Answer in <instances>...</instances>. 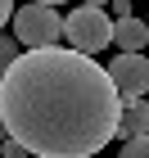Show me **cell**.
Instances as JSON below:
<instances>
[{"instance_id":"4fadbf2b","label":"cell","mask_w":149,"mask_h":158,"mask_svg":"<svg viewBox=\"0 0 149 158\" xmlns=\"http://www.w3.org/2000/svg\"><path fill=\"white\" fill-rule=\"evenodd\" d=\"M41 5H63V0H41Z\"/></svg>"},{"instance_id":"8fae6325","label":"cell","mask_w":149,"mask_h":158,"mask_svg":"<svg viewBox=\"0 0 149 158\" xmlns=\"http://www.w3.org/2000/svg\"><path fill=\"white\" fill-rule=\"evenodd\" d=\"M109 9L118 14V18H126V14H131V5H126V0H109Z\"/></svg>"},{"instance_id":"5bb4252c","label":"cell","mask_w":149,"mask_h":158,"mask_svg":"<svg viewBox=\"0 0 149 158\" xmlns=\"http://www.w3.org/2000/svg\"><path fill=\"white\" fill-rule=\"evenodd\" d=\"M32 158H41V154H32Z\"/></svg>"},{"instance_id":"3957f363","label":"cell","mask_w":149,"mask_h":158,"mask_svg":"<svg viewBox=\"0 0 149 158\" xmlns=\"http://www.w3.org/2000/svg\"><path fill=\"white\" fill-rule=\"evenodd\" d=\"M14 36L23 41L27 50H41V45H59L63 41V18L54 5H41V0H32V5H23V9L14 14Z\"/></svg>"},{"instance_id":"30bf717a","label":"cell","mask_w":149,"mask_h":158,"mask_svg":"<svg viewBox=\"0 0 149 158\" xmlns=\"http://www.w3.org/2000/svg\"><path fill=\"white\" fill-rule=\"evenodd\" d=\"M0 23H14V0H0Z\"/></svg>"},{"instance_id":"7c38bea8","label":"cell","mask_w":149,"mask_h":158,"mask_svg":"<svg viewBox=\"0 0 149 158\" xmlns=\"http://www.w3.org/2000/svg\"><path fill=\"white\" fill-rule=\"evenodd\" d=\"M81 5H99V9H104V5H109V0H81Z\"/></svg>"},{"instance_id":"277c9868","label":"cell","mask_w":149,"mask_h":158,"mask_svg":"<svg viewBox=\"0 0 149 158\" xmlns=\"http://www.w3.org/2000/svg\"><path fill=\"white\" fill-rule=\"evenodd\" d=\"M113 81H118V90H122V99H136L149 90V54L145 50H118V59L109 63Z\"/></svg>"},{"instance_id":"52a82bcc","label":"cell","mask_w":149,"mask_h":158,"mask_svg":"<svg viewBox=\"0 0 149 158\" xmlns=\"http://www.w3.org/2000/svg\"><path fill=\"white\" fill-rule=\"evenodd\" d=\"M118 158H149V135H131V140H122V154Z\"/></svg>"},{"instance_id":"7a4b0ae2","label":"cell","mask_w":149,"mask_h":158,"mask_svg":"<svg viewBox=\"0 0 149 158\" xmlns=\"http://www.w3.org/2000/svg\"><path fill=\"white\" fill-rule=\"evenodd\" d=\"M113 23H118V18H109L99 5H81V9H72L63 18V41L72 50L99 54L104 45H113Z\"/></svg>"},{"instance_id":"5b68a950","label":"cell","mask_w":149,"mask_h":158,"mask_svg":"<svg viewBox=\"0 0 149 158\" xmlns=\"http://www.w3.org/2000/svg\"><path fill=\"white\" fill-rule=\"evenodd\" d=\"M113 45L118 50H149V18H136L126 14L113 23Z\"/></svg>"},{"instance_id":"9c48e42d","label":"cell","mask_w":149,"mask_h":158,"mask_svg":"<svg viewBox=\"0 0 149 158\" xmlns=\"http://www.w3.org/2000/svg\"><path fill=\"white\" fill-rule=\"evenodd\" d=\"M0 154H5V158H32L23 145H18V140H14V135H5V149H0Z\"/></svg>"},{"instance_id":"ba28073f","label":"cell","mask_w":149,"mask_h":158,"mask_svg":"<svg viewBox=\"0 0 149 158\" xmlns=\"http://www.w3.org/2000/svg\"><path fill=\"white\" fill-rule=\"evenodd\" d=\"M14 59H18V41H14V36H5V41H0V63L9 68Z\"/></svg>"},{"instance_id":"6da1fadb","label":"cell","mask_w":149,"mask_h":158,"mask_svg":"<svg viewBox=\"0 0 149 158\" xmlns=\"http://www.w3.org/2000/svg\"><path fill=\"white\" fill-rule=\"evenodd\" d=\"M122 90L109 63L86 50L41 45L27 50L0 77V122L27 154L90 158L122 127Z\"/></svg>"},{"instance_id":"8992f818","label":"cell","mask_w":149,"mask_h":158,"mask_svg":"<svg viewBox=\"0 0 149 158\" xmlns=\"http://www.w3.org/2000/svg\"><path fill=\"white\" fill-rule=\"evenodd\" d=\"M118 135H122V140H131V135H149V104H145L140 95L122 104V127H118Z\"/></svg>"}]
</instances>
